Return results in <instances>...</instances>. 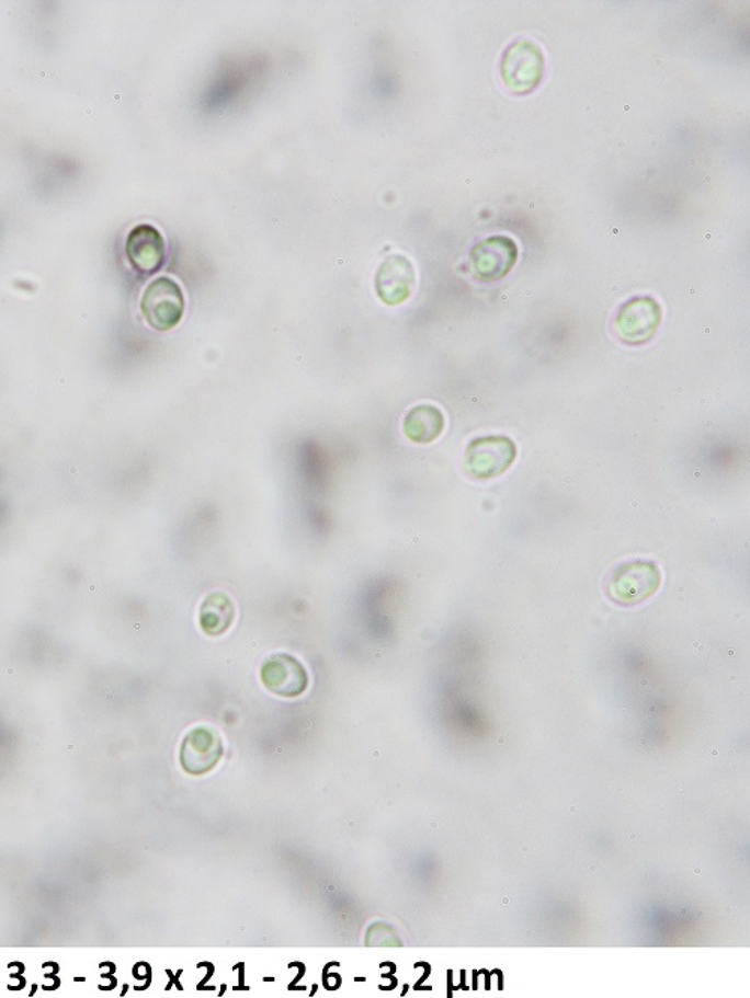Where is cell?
<instances>
[{"label": "cell", "mask_w": 750, "mask_h": 998, "mask_svg": "<svg viewBox=\"0 0 750 998\" xmlns=\"http://www.w3.org/2000/svg\"><path fill=\"white\" fill-rule=\"evenodd\" d=\"M140 308L150 328L158 332H169L181 323L185 313V297L178 283L162 276L145 289Z\"/></svg>", "instance_id": "1"}, {"label": "cell", "mask_w": 750, "mask_h": 998, "mask_svg": "<svg viewBox=\"0 0 750 998\" xmlns=\"http://www.w3.org/2000/svg\"><path fill=\"white\" fill-rule=\"evenodd\" d=\"M544 67V53L535 43L527 39L516 41L504 53L501 77L509 91L516 95H525L541 83Z\"/></svg>", "instance_id": "2"}, {"label": "cell", "mask_w": 750, "mask_h": 998, "mask_svg": "<svg viewBox=\"0 0 750 998\" xmlns=\"http://www.w3.org/2000/svg\"><path fill=\"white\" fill-rule=\"evenodd\" d=\"M662 576L654 562L632 561L615 570L609 584L611 600L622 606L638 605L659 589Z\"/></svg>", "instance_id": "3"}, {"label": "cell", "mask_w": 750, "mask_h": 998, "mask_svg": "<svg viewBox=\"0 0 750 998\" xmlns=\"http://www.w3.org/2000/svg\"><path fill=\"white\" fill-rule=\"evenodd\" d=\"M516 459V446L508 437L473 439L467 447L466 471L475 479H495L504 474Z\"/></svg>", "instance_id": "4"}, {"label": "cell", "mask_w": 750, "mask_h": 998, "mask_svg": "<svg viewBox=\"0 0 750 998\" xmlns=\"http://www.w3.org/2000/svg\"><path fill=\"white\" fill-rule=\"evenodd\" d=\"M660 320L662 308L654 297L639 296L626 301L615 318V329L618 336L627 344H644L655 335Z\"/></svg>", "instance_id": "5"}, {"label": "cell", "mask_w": 750, "mask_h": 998, "mask_svg": "<svg viewBox=\"0 0 750 998\" xmlns=\"http://www.w3.org/2000/svg\"><path fill=\"white\" fill-rule=\"evenodd\" d=\"M518 259V246L507 236H492L473 248L470 263L473 275L482 283L504 278Z\"/></svg>", "instance_id": "6"}, {"label": "cell", "mask_w": 750, "mask_h": 998, "mask_svg": "<svg viewBox=\"0 0 750 998\" xmlns=\"http://www.w3.org/2000/svg\"><path fill=\"white\" fill-rule=\"evenodd\" d=\"M126 256L134 271L141 276L155 275L166 262V242L160 231L149 223H140L129 231Z\"/></svg>", "instance_id": "7"}, {"label": "cell", "mask_w": 750, "mask_h": 998, "mask_svg": "<svg viewBox=\"0 0 750 998\" xmlns=\"http://www.w3.org/2000/svg\"><path fill=\"white\" fill-rule=\"evenodd\" d=\"M414 285L413 263L401 254L387 256L375 275V291L387 307L404 303L413 292Z\"/></svg>", "instance_id": "8"}, {"label": "cell", "mask_w": 750, "mask_h": 998, "mask_svg": "<svg viewBox=\"0 0 750 998\" xmlns=\"http://www.w3.org/2000/svg\"><path fill=\"white\" fill-rule=\"evenodd\" d=\"M263 682L276 695L293 698L307 688L308 678L304 667L292 655H272L262 669Z\"/></svg>", "instance_id": "9"}, {"label": "cell", "mask_w": 750, "mask_h": 998, "mask_svg": "<svg viewBox=\"0 0 750 998\" xmlns=\"http://www.w3.org/2000/svg\"><path fill=\"white\" fill-rule=\"evenodd\" d=\"M221 756V743L214 732L197 729L186 736L182 747V761L188 771H206Z\"/></svg>", "instance_id": "10"}, {"label": "cell", "mask_w": 750, "mask_h": 998, "mask_svg": "<svg viewBox=\"0 0 750 998\" xmlns=\"http://www.w3.org/2000/svg\"><path fill=\"white\" fill-rule=\"evenodd\" d=\"M446 421L442 411L434 405H419L404 418V434L416 444H430L443 434Z\"/></svg>", "instance_id": "11"}, {"label": "cell", "mask_w": 750, "mask_h": 998, "mask_svg": "<svg viewBox=\"0 0 750 998\" xmlns=\"http://www.w3.org/2000/svg\"><path fill=\"white\" fill-rule=\"evenodd\" d=\"M236 618V609L226 593H212L200 606V629L207 635H221L230 630Z\"/></svg>", "instance_id": "12"}]
</instances>
